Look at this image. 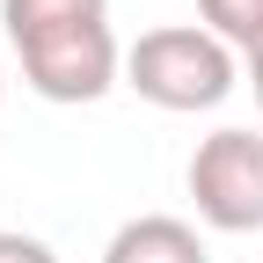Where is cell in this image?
I'll list each match as a JSON object with an SVG mask.
<instances>
[{
	"label": "cell",
	"mask_w": 263,
	"mask_h": 263,
	"mask_svg": "<svg viewBox=\"0 0 263 263\" xmlns=\"http://www.w3.org/2000/svg\"><path fill=\"white\" fill-rule=\"evenodd\" d=\"M0 29L44 103H103L124 73L110 0H0Z\"/></svg>",
	"instance_id": "1"
},
{
	"label": "cell",
	"mask_w": 263,
	"mask_h": 263,
	"mask_svg": "<svg viewBox=\"0 0 263 263\" xmlns=\"http://www.w3.org/2000/svg\"><path fill=\"white\" fill-rule=\"evenodd\" d=\"M124 81L154 110H219L241 88V51L227 37H212L205 22H168L124 51Z\"/></svg>",
	"instance_id": "2"
},
{
	"label": "cell",
	"mask_w": 263,
	"mask_h": 263,
	"mask_svg": "<svg viewBox=\"0 0 263 263\" xmlns=\"http://www.w3.org/2000/svg\"><path fill=\"white\" fill-rule=\"evenodd\" d=\"M183 183L212 234H263V132L227 124L212 139H197Z\"/></svg>",
	"instance_id": "3"
},
{
	"label": "cell",
	"mask_w": 263,
	"mask_h": 263,
	"mask_svg": "<svg viewBox=\"0 0 263 263\" xmlns=\"http://www.w3.org/2000/svg\"><path fill=\"white\" fill-rule=\"evenodd\" d=\"M103 263H212V256H205V234H197L190 219L139 212V219H124L117 234H110Z\"/></svg>",
	"instance_id": "4"
},
{
	"label": "cell",
	"mask_w": 263,
	"mask_h": 263,
	"mask_svg": "<svg viewBox=\"0 0 263 263\" xmlns=\"http://www.w3.org/2000/svg\"><path fill=\"white\" fill-rule=\"evenodd\" d=\"M197 15H205V29L212 37H227V44H249V37H263V0H197Z\"/></svg>",
	"instance_id": "5"
},
{
	"label": "cell",
	"mask_w": 263,
	"mask_h": 263,
	"mask_svg": "<svg viewBox=\"0 0 263 263\" xmlns=\"http://www.w3.org/2000/svg\"><path fill=\"white\" fill-rule=\"evenodd\" d=\"M0 263H59V256H51V241H37V234H0Z\"/></svg>",
	"instance_id": "6"
},
{
	"label": "cell",
	"mask_w": 263,
	"mask_h": 263,
	"mask_svg": "<svg viewBox=\"0 0 263 263\" xmlns=\"http://www.w3.org/2000/svg\"><path fill=\"white\" fill-rule=\"evenodd\" d=\"M241 73H249V88H256V110H263V37H249V44H241Z\"/></svg>",
	"instance_id": "7"
},
{
	"label": "cell",
	"mask_w": 263,
	"mask_h": 263,
	"mask_svg": "<svg viewBox=\"0 0 263 263\" xmlns=\"http://www.w3.org/2000/svg\"><path fill=\"white\" fill-rule=\"evenodd\" d=\"M0 88H8V81H0Z\"/></svg>",
	"instance_id": "8"
}]
</instances>
